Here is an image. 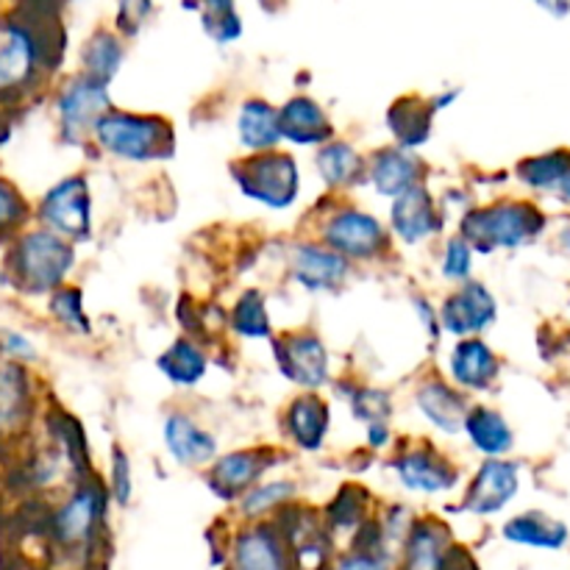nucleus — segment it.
Here are the masks:
<instances>
[{
    "mask_svg": "<svg viewBox=\"0 0 570 570\" xmlns=\"http://www.w3.org/2000/svg\"><path fill=\"white\" fill-rule=\"evenodd\" d=\"M454 232H460L479 256L515 254L549 232V215L538 200L499 195L488 204H471L460 212Z\"/></svg>",
    "mask_w": 570,
    "mask_h": 570,
    "instance_id": "nucleus-1",
    "label": "nucleus"
},
{
    "mask_svg": "<svg viewBox=\"0 0 570 570\" xmlns=\"http://www.w3.org/2000/svg\"><path fill=\"white\" fill-rule=\"evenodd\" d=\"M312 237L343 254L356 267L384 265L399 248L387 220L354 204L348 195L326 193V198L317 200L312 212Z\"/></svg>",
    "mask_w": 570,
    "mask_h": 570,
    "instance_id": "nucleus-2",
    "label": "nucleus"
},
{
    "mask_svg": "<svg viewBox=\"0 0 570 570\" xmlns=\"http://www.w3.org/2000/svg\"><path fill=\"white\" fill-rule=\"evenodd\" d=\"M92 145L106 159L122 165H165L176 159V122L159 111H139L111 106L95 126Z\"/></svg>",
    "mask_w": 570,
    "mask_h": 570,
    "instance_id": "nucleus-3",
    "label": "nucleus"
},
{
    "mask_svg": "<svg viewBox=\"0 0 570 570\" xmlns=\"http://www.w3.org/2000/svg\"><path fill=\"white\" fill-rule=\"evenodd\" d=\"M228 178L245 200L267 212H289L304 189L298 156L284 148L234 156L228 161Z\"/></svg>",
    "mask_w": 570,
    "mask_h": 570,
    "instance_id": "nucleus-4",
    "label": "nucleus"
},
{
    "mask_svg": "<svg viewBox=\"0 0 570 570\" xmlns=\"http://www.w3.org/2000/svg\"><path fill=\"white\" fill-rule=\"evenodd\" d=\"M78 245L50 228H26L9 250V271L14 284L31 295H50L70 282L78 265Z\"/></svg>",
    "mask_w": 570,
    "mask_h": 570,
    "instance_id": "nucleus-5",
    "label": "nucleus"
},
{
    "mask_svg": "<svg viewBox=\"0 0 570 570\" xmlns=\"http://www.w3.org/2000/svg\"><path fill=\"white\" fill-rule=\"evenodd\" d=\"M387 468L395 482L415 495H449L460 490L465 479L460 462L432 438H399Z\"/></svg>",
    "mask_w": 570,
    "mask_h": 570,
    "instance_id": "nucleus-6",
    "label": "nucleus"
},
{
    "mask_svg": "<svg viewBox=\"0 0 570 570\" xmlns=\"http://www.w3.org/2000/svg\"><path fill=\"white\" fill-rule=\"evenodd\" d=\"M271 356L278 376L293 384L295 390H321L323 393L337 379L332 348L312 326L276 332V337L271 340Z\"/></svg>",
    "mask_w": 570,
    "mask_h": 570,
    "instance_id": "nucleus-7",
    "label": "nucleus"
},
{
    "mask_svg": "<svg viewBox=\"0 0 570 570\" xmlns=\"http://www.w3.org/2000/svg\"><path fill=\"white\" fill-rule=\"evenodd\" d=\"M289 460L287 445H243L217 454L204 473L206 490L223 504H237L254 484L271 476L276 468Z\"/></svg>",
    "mask_w": 570,
    "mask_h": 570,
    "instance_id": "nucleus-8",
    "label": "nucleus"
},
{
    "mask_svg": "<svg viewBox=\"0 0 570 570\" xmlns=\"http://www.w3.org/2000/svg\"><path fill=\"white\" fill-rule=\"evenodd\" d=\"M39 226L50 228L70 243L83 245L95 237V200L92 181L87 173H70L59 178L48 193L39 198L33 212Z\"/></svg>",
    "mask_w": 570,
    "mask_h": 570,
    "instance_id": "nucleus-9",
    "label": "nucleus"
},
{
    "mask_svg": "<svg viewBox=\"0 0 570 570\" xmlns=\"http://www.w3.org/2000/svg\"><path fill=\"white\" fill-rule=\"evenodd\" d=\"M356 265L321 243L317 237H298L284 254V276L293 287L309 295H337L354 278Z\"/></svg>",
    "mask_w": 570,
    "mask_h": 570,
    "instance_id": "nucleus-10",
    "label": "nucleus"
},
{
    "mask_svg": "<svg viewBox=\"0 0 570 570\" xmlns=\"http://www.w3.org/2000/svg\"><path fill=\"white\" fill-rule=\"evenodd\" d=\"M111 106H115V100H111L109 83L95 81L83 72H76L67 81H61L53 100L61 142L72 145V148H83V145L92 142L95 126Z\"/></svg>",
    "mask_w": 570,
    "mask_h": 570,
    "instance_id": "nucleus-11",
    "label": "nucleus"
},
{
    "mask_svg": "<svg viewBox=\"0 0 570 570\" xmlns=\"http://www.w3.org/2000/svg\"><path fill=\"white\" fill-rule=\"evenodd\" d=\"M387 228L395 245L421 248L434 239H443L445 228H449V209H445L443 198L432 193L429 181L417 184L410 193L390 200Z\"/></svg>",
    "mask_w": 570,
    "mask_h": 570,
    "instance_id": "nucleus-12",
    "label": "nucleus"
},
{
    "mask_svg": "<svg viewBox=\"0 0 570 570\" xmlns=\"http://www.w3.org/2000/svg\"><path fill=\"white\" fill-rule=\"evenodd\" d=\"M109 488L95 473L72 484V493L61 501L53 515V538L65 549H87L104 527L109 510Z\"/></svg>",
    "mask_w": 570,
    "mask_h": 570,
    "instance_id": "nucleus-13",
    "label": "nucleus"
},
{
    "mask_svg": "<svg viewBox=\"0 0 570 570\" xmlns=\"http://www.w3.org/2000/svg\"><path fill=\"white\" fill-rule=\"evenodd\" d=\"M334 429V406L321 390H295L293 399L278 412L282 445L301 454L326 451Z\"/></svg>",
    "mask_w": 570,
    "mask_h": 570,
    "instance_id": "nucleus-14",
    "label": "nucleus"
},
{
    "mask_svg": "<svg viewBox=\"0 0 570 570\" xmlns=\"http://www.w3.org/2000/svg\"><path fill=\"white\" fill-rule=\"evenodd\" d=\"M438 306L440 326L451 340L484 337L499 323V298L479 278H468V282L445 289Z\"/></svg>",
    "mask_w": 570,
    "mask_h": 570,
    "instance_id": "nucleus-15",
    "label": "nucleus"
},
{
    "mask_svg": "<svg viewBox=\"0 0 570 570\" xmlns=\"http://www.w3.org/2000/svg\"><path fill=\"white\" fill-rule=\"evenodd\" d=\"M412 410L421 415V421L440 438H462L465 415L471 410L473 399L465 390L456 387L443 371H429L417 376L412 387Z\"/></svg>",
    "mask_w": 570,
    "mask_h": 570,
    "instance_id": "nucleus-16",
    "label": "nucleus"
},
{
    "mask_svg": "<svg viewBox=\"0 0 570 570\" xmlns=\"http://www.w3.org/2000/svg\"><path fill=\"white\" fill-rule=\"evenodd\" d=\"M523 484V465L510 456L482 460L465 482L460 510L476 518H493L518 499Z\"/></svg>",
    "mask_w": 570,
    "mask_h": 570,
    "instance_id": "nucleus-17",
    "label": "nucleus"
},
{
    "mask_svg": "<svg viewBox=\"0 0 570 570\" xmlns=\"http://www.w3.org/2000/svg\"><path fill=\"white\" fill-rule=\"evenodd\" d=\"M50 45L31 22H9L0 45V95H14L33 87L50 65Z\"/></svg>",
    "mask_w": 570,
    "mask_h": 570,
    "instance_id": "nucleus-18",
    "label": "nucleus"
},
{
    "mask_svg": "<svg viewBox=\"0 0 570 570\" xmlns=\"http://www.w3.org/2000/svg\"><path fill=\"white\" fill-rule=\"evenodd\" d=\"M443 373L471 399H488L499 390L504 360L488 337H460L445 351Z\"/></svg>",
    "mask_w": 570,
    "mask_h": 570,
    "instance_id": "nucleus-19",
    "label": "nucleus"
},
{
    "mask_svg": "<svg viewBox=\"0 0 570 570\" xmlns=\"http://www.w3.org/2000/svg\"><path fill=\"white\" fill-rule=\"evenodd\" d=\"M161 445L173 465L184 471H206L220 454L217 434L187 406H170L161 417Z\"/></svg>",
    "mask_w": 570,
    "mask_h": 570,
    "instance_id": "nucleus-20",
    "label": "nucleus"
},
{
    "mask_svg": "<svg viewBox=\"0 0 570 570\" xmlns=\"http://www.w3.org/2000/svg\"><path fill=\"white\" fill-rule=\"evenodd\" d=\"M426 181L429 161L423 159L421 150H410L395 142H387L367 154L365 187H371L376 198L387 200V204Z\"/></svg>",
    "mask_w": 570,
    "mask_h": 570,
    "instance_id": "nucleus-21",
    "label": "nucleus"
},
{
    "mask_svg": "<svg viewBox=\"0 0 570 570\" xmlns=\"http://www.w3.org/2000/svg\"><path fill=\"white\" fill-rule=\"evenodd\" d=\"M278 120H282L284 145H289V148L317 150L328 139L337 137L334 117L309 92H295L284 104H278Z\"/></svg>",
    "mask_w": 570,
    "mask_h": 570,
    "instance_id": "nucleus-22",
    "label": "nucleus"
},
{
    "mask_svg": "<svg viewBox=\"0 0 570 570\" xmlns=\"http://www.w3.org/2000/svg\"><path fill=\"white\" fill-rule=\"evenodd\" d=\"M312 167L328 195H351L354 189L365 187L367 154L337 134L312 154Z\"/></svg>",
    "mask_w": 570,
    "mask_h": 570,
    "instance_id": "nucleus-23",
    "label": "nucleus"
},
{
    "mask_svg": "<svg viewBox=\"0 0 570 570\" xmlns=\"http://www.w3.org/2000/svg\"><path fill=\"white\" fill-rule=\"evenodd\" d=\"M232 570H289V546L273 521L245 523L232 546Z\"/></svg>",
    "mask_w": 570,
    "mask_h": 570,
    "instance_id": "nucleus-24",
    "label": "nucleus"
},
{
    "mask_svg": "<svg viewBox=\"0 0 570 570\" xmlns=\"http://www.w3.org/2000/svg\"><path fill=\"white\" fill-rule=\"evenodd\" d=\"M154 365L173 390H195L206 382L212 371L209 345L181 332L159 351Z\"/></svg>",
    "mask_w": 570,
    "mask_h": 570,
    "instance_id": "nucleus-25",
    "label": "nucleus"
},
{
    "mask_svg": "<svg viewBox=\"0 0 570 570\" xmlns=\"http://www.w3.org/2000/svg\"><path fill=\"white\" fill-rule=\"evenodd\" d=\"M434 120H438V111H434L429 95L421 92L399 95L384 109V128H387L390 142L410 150H421L432 142Z\"/></svg>",
    "mask_w": 570,
    "mask_h": 570,
    "instance_id": "nucleus-26",
    "label": "nucleus"
},
{
    "mask_svg": "<svg viewBox=\"0 0 570 570\" xmlns=\"http://www.w3.org/2000/svg\"><path fill=\"white\" fill-rule=\"evenodd\" d=\"M234 137H237L239 154H262V150L282 148V120L278 106L262 95H248L237 104L234 115Z\"/></svg>",
    "mask_w": 570,
    "mask_h": 570,
    "instance_id": "nucleus-27",
    "label": "nucleus"
},
{
    "mask_svg": "<svg viewBox=\"0 0 570 570\" xmlns=\"http://www.w3.org/2000/svg\"><path fill=\"white\" fill-rule=\"evenodd\" d=\"M462 438H465L468 449L476 451L482 460L510 456L515 451V429L499 406L488 404L484 399H473L465 415V426H462Z\"/></svg>",
    "mask_w": 570,
    "mask_h": 570,
    "instance_id": "nucleus-28",
    "label": "nucleus"
},
{
    "mask_svg": "<svg viewBox=\"0 0 570 570\" xmlns=\"http://www.w3.org/2000/svg\"><path fill=\"white\" fill-rule=\"evenodd\" d=\"M226 334L243 343H271L276 337L271 298L265 289L250 284L234 295L232 304L226 306Z\"/></svg>",
    "mask_w": 570,
    "mask_h": 570,
    "instance_id": "nucleus-29",
    "label": "nucleus"
},
{
    "mask_svg": "<svg viewBox=\"0 0 570 570\" xmlns=\"http://www.w3.org/2000/svg\"><path fill=\"white\" fill-rule=\"evenodd\" d=\"M128 59V39L115 26H98L78 50V72L100 83H115Z\"/></svg>",
    "mask_w": 570,
    "mask_h": 570,
    "instance_id": "nucleus-30",
    "label": "nucleus"
},
{
    "mask_svg": "<svg viewBox=\"0 0 570 570\" xmlns=\"http://www.w3.org/2000/svg\"><path fill=\"white\" fill-rule=\"evenodd\" d=\"M401 549H404V570H445L454 560L449 527L434 518H417Z\"/></svg>",
    "mask_w": 570,
    "mask_h": 570,
    "instance_id": "nucleus-31",
    "label": "nucleus"
},
{
    "mask_svg": "<svg viewBox=\"0 0 570 570\" xmlns=\"http://www.w3.org/2000/svg\"><path fill=\"white\" fill-rule=\"evenodd\" d=\"M332 390L340 401H345L351 421L360 423L362 429L373 423H393L395 399L387 387L360 382L354 376H340L332 382Z\"/></svg>",
    "mask_w": 570,
    "mask_h": 570,
    "instance_id": "nucleus-32",
    "label": "nucleus"
},
{
    "mask_svg": "<svg viewBox=\"0 0 570 570\" xmlns=\"http://www.w3.org/2000/svg\"><path fill=\"white\" fill-rule=\"evenodd\" d=\"M33 415L31 373L20 362H0V434H14Z\"/></svg>",
    "mask_w": 570,
    "mask_h": 570,
    "instance_id": "nucleus-33",
    "label": "nucleus"
},
{
    "mask_svg": "<svg viewBox=\"0 0 570 570\" xmlns=\"http://www.w3.org/2000/svg\"><path fill=\"white\" fill-rule=\"evenodd\" d=\"M184 11L195 14L200 31L217 48H232L245 37V20L237 0H181Z\"/></svg>",
    "mask_w": 570,
    "mask_h": 570,
    "instance_id": "nucleus-34",
    "label": "nucleus"
},
{
    "mask_svg": "<svg viewBox=\"0 0 570 570\" xmlns=\"http://www.w3.org/2000/svg\"><path fill=\"white\" fill-rule=\"evenodd\" d=\"M570 173V148H549L515 161L512 178L532 195H557Z\"/></svg>",
    "mask_w": 570,
    "mask_h": 570,
    "instance_id": "nucleus-35",
    "label": "nucleus"
},
{
    "mask_svg": "<svg viewBox=\"0 0 570 570\" xmlns=\"http://www.w3.org/2000/svg\"><path fill=\"white\" fill-rule=\"evenodd\" d=\"M507 543L512 546H527V549H543V551H560L568 546L570 532L562 521L551 518L543 510H529L521 515L510 518L501 527Z\"/></svg>",
    "mask_w": 570,
    "mask_h": 570,
    "instance_id": "nucleus-36",
    "label": "nucleus"
},
{
    "mask_svg": "<svg viewBox=\"0 0 570 570\" xmlns=\"http://www.w3.org/2000/svg\"><path fill=\"white\" fill-rule=\"evenodd\" d=\"M301 484L295 479L287 476H267L259 484L248 490L243 499L237 501V512L243 521H273L284 507H289L293 501H298Z\"/></svg>",
    "mask_w": 570,
    "mask_h": 570,
    "instance_id": "nucleus-37",
    "label": "nucleus"
},
{
    "mask_svg": "<svg viewBox=\"0 0 570 570\" xmlns=\"http://www.w3.org/2000/svg\"><path fill=\"white\" fill-rule=\"evenodd\" d=\"M356 540L360 546L351 554L340 557L332 570H393V546L387 543L376 518L356 532Z\"/></svg>",
    "mask_w": 570,
    "mask_h": 570,
    "instance_id": "nucleus-38",
    "label": "nucleus"
},
{
    "mask_svg": "<svg viewBox=\"0 0 570 570\" xmlns=\"http://www.w3.org/2000/svg\"><path fill=\"white\" fill-rule=\"evenodd\" d=\"M371 521V493L362 484L345 482L326 507L328 532H360Z\"/></svg>",
    "mask_w": 570,
    "mask_h": 570,
    "instance_id": "nucleus-39",
    "label": "nucleus"
},
{
    "mask_svg": "<svg viewBox=\"0 0 570 570\" xmlns=\"http://www.w3.org/2000/svg\"><path fill=\"white\" fill-rule=\"evenodd\" d=\"M476 248L460 232L445 234L438 248V276L449 287L468 282V278H476Z\"/></svg>",
    "mask_w": 570,
    "mask_h": 570,
    "instance_id": "nucleus-40",
    "label": "nucleus"
},
{
    "mask_svg": "<svg viewBox=\"0 0 570 570\" xmlns=\"http://www.w3.org/2000/svg\"><path fill=\"white\" fill-rule=\"evenodd\" d=\"M48 312L65 332L76 334V337H92V317L87 312V301H83V289L67 282L56 293L48 295Z\"/></svg>",
    "mask_w": 570,
    "mask_h": 570,
    "instance_id": "nucleus-41",
    "label": "nucleus"
},
{
    "mask_svg": "<svg viewBox=\"0 0 570 570\" xmlns=\"http://www.w3.org/2000/svg\"><path fill=\"white\" fill-rule=\"evenodd\" d=\"M106 488L117 507H128L134 499V465L131 454L122 443H111L109 449V471H106Z\"/></svg>",
    "mask_w": 570,
    "mask_h": 570,
    "instance_id": "nucleus-42",
    "label": "nucleus"
},
{
    "mask_svg": "<svg viewBox=\"0 0 570 570\" xmlns=\"http://www.w3.org/2000/svg\"><path fill=\"white\" fill-rule=\"evenodd\" d=\"M156 17V0H115V20L111 26L131 42Z\"/></svg>",
    "mask_w": 570,
    "mask_h": 570,
    "instance_id": "nucleus-43",
    "label": "nucleus"
},
{
    "mask_svg": "<svg viewBox=\"0 0 570 570\" xmlns=\"http://www.w3.org/2000/svg\"><path fill=\"white\" fill-rule=\"evenodd\" d=\"M410 306L412 312H415L417 317V326H421L423 337H426V345H429V354H438L440 343H443V326H440V306L438 301H432V295L429 293H421V289H415V293L410 295Z\"/></svg>",
    "mask_w": 570,
    "mask_h": 570,
    "instance_id": "nucleus-44",
    "label": "nucleus"
},
{
    "mask_svg": "<svg viewBox=\"0 0 570 570\" xmlns=\"http://www.w3.org/2000/svg\"><path fill=\"white\" fill-rule=\"evenodd\" d=\"M28 217H31V209H28L26 198L17 193L14 184L0 178V234L20 232Z\"/></svg>",
    "mask_w": 570,
    "mask_h": 570,
    "instance_id": "nucleus-45",
    "label": "nucleus"
},
{
    "mask_svg": "<svg viewBox=\"0 0 570 570\" xmlns=\"http://www.w3.org/2000/svg\"><path fill=\"white\" fill-rule=\"evenodd\" d=\"M0 356L6 362H20V365H31V362L39 360L37 345L31 343V337L14 332V328H0Z\"/></svg>",
    "mask_w": 570,
    "mask_h": 570,
    "instance_id": "nucleus-46",
    "label": "nucleus"
},
{
    "mask_svg": "<svg viewBox=\"0 0 570 570\" xmlns=\"http://www.w3.org/2000/svg\"><path fill=\"white\" fill-rule=\"evenodd\" d=\"M462 95H465V89L456 87V83H451V87H443V89H438L434 95H429V100H432L434 111H438V115H443V111H449L451 106L460 104Z\"/></svg>",
    "mask_w": 570,
    "mask_h": 570,
    "instance_id": "nucleus-47",
    "label": "nucleus"
},
{
    "mask_svg": "<svg viewBox=\"0 0 570 570\" xmlns=\"http://www.w3.org/2000/svg\"><path fill=\"white\" fill-rule=\"evenodd\" d=\"M532 3L551 20H568L570 17V0H532Z\"/></svg>",
    "mask_w": 570,
    "mask_h": 570,
    "instance_id": "nucleus-48",
    "label": "nucleus"
},
{
    "mask_svg": "<svg viewBox=\"0 0 570 570\" xmlns=\"http://www.w3.org/2000/svg\"><path fill=\"white\" fill-rule=\"evenodd\" d=\"M557 245H560L562 250H568V254H570V220L560 228V234H557Z\"/></svg>",
    "mask_w": 570,
    "mask_h": 570,
    "instance_id": "nucleus-49",
    "label": "nucleus"
},
{
    "mask_svg": "<svg viewBox=\"0 0 570 570\" xmlns=\"http://www.w3.org/2000/svg\"><path fill=\"white\" fill-rule=\"evenodd\" d=\"M557 195H560V200H566V204L570 206V173H568V178H566V181H562L560 193H557Z\"/></svg>",
    "mask_w": 570,
    "mask_h": 570,
    "instance_id": "nucleus-50",
    "label": "nucleus"
}]
</instances>
